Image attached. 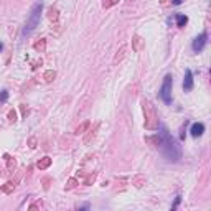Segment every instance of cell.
Returning <instances> with one entry per match:
<instances>
[{"instance_id":"21","label":"cell","mask_w":211,"mask_h":211,"mask_svg":"<svg viewBox=\"0 0 211 211\" xmlns=\"http://www.w3.org/2000/svg\"><path fill=\"white\" fill-rule=\"evenodd\" d=\"M8 120H10V122H17V112L13 111V109L8 112Z\"/></svg>"},{"instance_id":"20","label":"cell","mask_w":211,"mask_h":211,"mask_svg":"<svg viewBox=\"0 0 211 211\" xmlns=\"http://www.w3.org/2000/svg\"><path fill=\"white\" fill-rule=\"evenodd\" d=\"M76 185H78V180H76V178H69L65 188H66V190H73L74 186H76Z\"/></svg>"},{"instance_id":"3","label":"cell","mask_w":211,"mask_h":211,"mask_svg":"<svg viewBox=\"0 0 211 211\" xmlns=\"http://www.w3.org/2000/svg\"><path fill=\"white\" fill-rule=\"evenodd\" d=\"M41 8H43V4L41 2H36V4L31 7V12H30V17L27 18V23H25V28H23V35L28 36L35 28L38 27L40 23V13H41Z\"/></svg>"},{"instance_id":"2","label":"cell","mask_w":211,"mask_h":211,"mask_svg":"<svg viewBox=\"0 0 211 211\" xmlns=\"http://www.w3.org/2000/svg\"><path fill=\"white\" fill-rule=\"evenodd\" d=\"M142 109H144V115H145V129L149 131H155L158 127V117L155 107L152 106L149 99H142Z\"/></svg>"},{"instance_id":"12","label":"cell","mask_w":211,"mask_h":211,"mask_svg":"<svg viewBox=\"0 0 211 211\" xmlns=\"http://www.w3.org/2000/svg\"><path fill=\"white\" fill-rule=\"evenodd\" d=\"M15 186H17L15 181H8V183H5L4 186H0V191L2 193H12L13 190H15Z\"/></svg>"},{"instance_id":"15","label":"cell","mask_w":211,"mask_h":211,"mask_svg":"<svg viewBox=\"0 0 211 211\" xmlns=\"http://www.w3.org/2000/svg\"><path fill=\"white\" fill-rule=\"evenodd\" d=\"M97 129H99V125H94V129L88 132V135L84 137V144H91V140H92L94 137H96V132H97Z\"/></svg>"},{"instance_id":"22","label":"cell","mask_w":211,"mask_h":211,"mask_svg":"<svg viewBox=\"0 0 211 211\" xmlns=\"http://www.w3.org/2000/svg\"><path fill=\"white\" fill-rule=\"evenodd\" d=\"M20 111H22V114H23V117H27L28 114H30V109L27 107V106H25V104H22V106H20Z\"/></svg>"},{"instance_id":"28","label":"cell","mask_w":211,"mask_h":211,"mask_svg":"<svg viewBox=\"0 0 211 211\" xmlns=\"http://www.w3.org/2000/svg\"><path fill=\"white\" fill-rule=\"evenodd\" d=\"M181 2H183V0H172V4H173V5H180Z\"/></svg>"},{"instance_id":"9","label":"cell","mask_w":211,"mask_h":211,"mask_svg":"<svg viewBox=\"0 0 211 211\" xmlns=\"http://www.w3.org/2000/svg\"><path fill=\"white\" fill-rule=\"evenodd\" d=\"M50 165H51V158H50V157H43V158H40L38 163H36V167H38L40 170H46Z\"/></svg>"},{"instance_id":"5","label":"cell","mask_w":211,"mask_h":211,"mask_svg":"<svg viewBox=\"0 0 211 211\" xmlns=\"http://www.w3.org/2000/svg\"><path fill=\"white\" fill-rule=\"evenodd\" d=\"M206 41H208V35L206 33H201L200 36H196L195 41H193V50H195L196 53L203 51V48L206 46Z\"/></svg>"},{"instance_id":"19","label":"cell","mask_w":211,"mask_h":211,"mask_svg":"<svg viewBox=\"0 0 211 211\" xmlns=\"http://www.w3.org/2000/svg\"><path fill=\"white\" fill-rule=\"evenodd\" d=\"M132 41H134V51H138V50H140V43H142V38L135 35V36H134V40H132Z\"/></svg>"},{"instance_id":"10","label":"cell","mask_w":211,"mask_h":211,"mask_svg":"<svg viewBox=\"0 0 211 211\" xmlns=\"http://www.w3.org/2000/svg\"><path fill=\"white\" fill-rule=\"evenodd\" d=\"M48 18H50V22H58V18H59V12H58L56 7H51L50 10H48Z\"/></svg>"},{"instance_id":"25","label":"cell","mask_w":211,"mask_h":211,"mask_svg":"<svg viewBox=\"0 0 211 211\" xmlns=\"http://www.w3.org/2000/svg\"><path fill=\"white\" fill-rule=\"evenodd\" d=\"M28 145H30V149H35V147H36V138H35V137H30V140H28Z\"/></svg>"},{"instance_id":"8","label":"cell","mask_w":211,"mask_h":211,"mask_svg":"<svg viewBox=\"0 0 211 211\" xmlns=\"http://www.w3.org/2000/svg\"><path fill=\"white\" fill-rule=\"evenodd\" d=\"M125 51H127V46H125V45H122V46L119 48V51H117V54L114 56V61H112V63H114V65H117L119 61H122L124 56H125Z\"/></svg>"},{"instance_id":"7","label":"cell","mask_w":211,"mask_h":211,"mask_svg":"<svg viewBox=\"0 0 211 211\" xmlns=\"http://www.w3.org/2000/svg\"><path fill=\"white\" fill-rule=\"evenodd\" d=\"M191 135L193 137H200V135H203V132H204V125L201 122H196V124H193L191 125Z\"/></svg>"},{"instance_id":"14","label":"cell","mask_w":211,"mask_h":211,"mask_svg":"<svg viewBox=\"0 0 211 211\" xmlns=\"http://www.w3.org/2000/svg\"><path fill=\"white\" fill-rule=\"evenodd\" d=\"M33 48H35L36 51H40V53H43V51H45V48H46V40H45V38H41L40 41H35Z\"/></svg>"},{"instance_id":"26","label":"cell","mask_w":211,"mask_h":211,"mask_svg":"<svg viewBox=\"0 0 211 211\" xmlns=\"http://www.w3.org/2000/svg\"><path fill=\"white\" fill-rule=\"evenodd\" d=\"M180 201H181V198H180V196H177V198H175V203H173V206H172V210H177V206L180 204Z\"/></svg>"},{"instance_id":"27","label":"cell","mask_w":211,"mask_h":211,"mask_svg":"<svg viewBox=\"0 0 211 211\" xmlns=\"http://www.w3.org/2000/svg\"><path fill=\"white\" fill-rule=\"evenodd\" d=\"M35 208H41V201H38V203H35L30 206V210H35Z\"/></svg>"},{"instance_id":"29","label":"cell","mask_w":211,"mask_h":211,"mask_svg":"<svg viewBox=\"0 0 211 211\" xmlns=\"http://www.w3.org/2000/svg\"><path fill=\"white\" fill-rule=\"evenodd\" d=\"M160 4L162 5H167V4H168V0H160Z\"/></svg>"},{"instance_id":"1","label":"cell","mask_w":211,"mask_h":211,"mask_svg":"<svg viewBox=\"0 0 211 211\" xmlns=\"http://www.w3.org/2000/svg\"><path fill=\"white\" fill-rule=\"evenodd\" d=\"M160 149L168 162H178L181 158V149L178 142L170 135L167 127H160Z\"/></svg>"},{"instance_id":"11","label":"cell","mask_w":211,"mask_h":211,"mask_svg":"<svg viewBox=\"0 0 211 211\" xmlns=\"http://www.w3.org/2000/svg\"><path fill=\"white\" fill-rule=\"evenodd\" d=\"M43 79H45L46 83H53V81L56 79V71H54V69H48V71L43 74Z\"/></svg>"},{"instance_id":"6","label":"cell","mask_w":211,"mask_h":211,"mask_svg":"<svg viewBox=\"0 0 211 211\" xmlns=\"http://www.w3.org/2000/svg\"><path fill=\"white\" fill-rule=\"evenodd\" d=\"M183 89H185V91H191V89H193V73L190 71V69H186V71H185Z\"/></svg>"},{"instance_id":"13","label":"cell","mask_w":211,"mask_h":211,"mask_svg":"<svg viewBox=\"0 0 211 211\" xmlns=\"http://www.w3.org/2000/svg\"><path fill=\"white\" fill-rule=\"evenodd\" d=\"M175 18H177V27H185V25H186V23H188V17L186 15H181V13H177V17H175Z\"/></svg>"},{"instance_id":"24","label":"cell","mask_w":211,"mask_h":211,"mask_svg":"<svg viewBox=\"0 0 211 211\" xmlns=\"http://www.w3.org/2000/svg\"><path fill=\"white\" fill-rule=\"evenodd\" d=\"M7 97H8V92L7 91L0 92V102H5V101H7Z\"/></svg>"},{"instance_id":"18","label":"cell","mask_w":211,"mask_h":211,"mask_svg":"<svg viewBox=\"0 0 211 211\" xmlns=\"http://www.w3.org/2000/svg\"><path fill=\"white\" fill-rule=\"evenodd\" d=\"M89 125H91V122H89V120H84L83 124H79V125L76 127V131H74V132H76V134H83V132H84Z\"/></svg>"},{"instance_id":"16","label":"cell","mask_w":211,"mask_h":211,"mask_svg":"<svg viewBox=\"0 0 211 211\" xmlns=\"http://www.w3.org/2000/svg\"><path fill=\"white\" fill-rule=\"evenodd\" d=\"M4 158H5V162H7V168H8V170H13V168H15V163H17L15 158L10 157L8 154H5V155H4Z\"/></svg>"},{"instance_id":"4","label":"cell","mask_w":211,"mask_h":211,"mask_svg":"<svg viewBox=\"0 0 211 211\" xmlns=\"http://www.w3.org/2000/svg\"><path fill=\"white\" fill-rule=\"evenodd\" d=\"M172 84H173L172 74H167L165 79H163V84H162L160 91H158L162 101H163L165 104H170V102H172Z\"/></svg>"},{"instance_id":"30","label":"cell","mask_w":211,"mask_h":211,"mask_svg":"<svg viewBox=\"0 0 211 211\" xmlns=\"http://www.w3.org/2000/svg\"><path fill=\"white\" fill-rule=\"evenodd\" d=\"M2 48H4V45H2V43H0V51H2Z\"/></svg>"},{"instance_id":"23","label":"cell","mask_w":211,"mask_h":211,"mask_svg":"<svg viewBox=\"0 0 211 211\" xmlns=\"http://www.w3.org/2000/svg\"><path fill=\"white\" fill-rule=\"evenodd\" d=\"M94 180H96V173H92V175H89V177L86 178V181H84V183H86V185H91V183H94Z\"/></svg>"},{"instance_id":"17","label":"cell","mask_w":211,"mask_h":211,"mask_svg":"<svg viewBox=\"0 0 211 211\" xmlns=\"http://www.w3.org/2000/svg\"><path fill=\"white\" fill-rule=\"evenodd\" d=\"M132 183H134L137 188H140L142 185H145V177H144V175H137V177L132 180Z\"/></svg>"}]
</instances>
